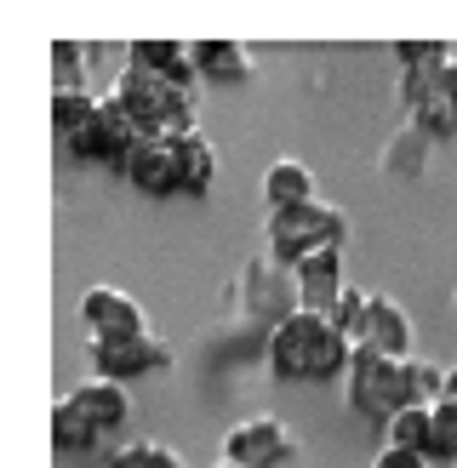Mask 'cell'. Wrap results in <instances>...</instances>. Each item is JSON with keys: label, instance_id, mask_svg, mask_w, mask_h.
<instances>
[{"label": "cell", "instance_id": "6da1fadb", "mask_svg": "<svg viewBox=\"0 0 457 468\" xmlns=\"http://www.w3.org/2000/svg\"><path fill=\"white\" fill-rule=\"evenodd\" d=\"M355 348L332 325V314H314V309H292L269 325L263 337V360L281 383H343L355 366Z\"/></svg>", "mask_w": 457, "mask_h": 468}, {"label": "cell", "instance_id": "7a4b0ae2", "mask_svg": "<svg viewBox=\"0 0 457 468\" xmlns=\"http://www.w3.org/2000/svg\"><path fill=\"white\" fill-rule=\"evenodd\" d=\"M109 98L126 109V121L137 126V137H189V132H200V98L195 91H177V86H166V80H154L149 69H121L109 86Z\"/></svg>", "mask_w": 457, "mask_h": 468}, {"label": "cell", "instance_id": "3957f363", "mask_svg": "<svg viewBox=\"0 0 457 468\" xmlns=\"http://www.w3.org/2000/svg\"><path fill=\"white\" fill-rule=\"evenodd\" d=\"M326 246H349V212L332 200H309V206H286V212H269L263 218V251L274 257L281 269H297L309 251H326Z\"/></svg>", "mask_w": 457, "mask_h": 468}, {"label": "cell", "instance_id": "277c9868", "mask_svg": "<svg viewBox=\"0 0 457 468\" xmlns=\"http://www.w3.org/2000/svg\"><path fill=\"white\" fill-rule=\"evenodd\" d=\"M400 114L418 126L429 144L457 137V63H429V69H400Z\"/></svg>", "mask_w": 457, "mask_h": 468}, {"label": "cell", "instance_id": "5b68a950", "mask_svg": "<svg viewBox=\"0 0 457 468\" xmlns=\"http://www.w3.org/2000/svg\"><path fill=\"white\" fill-rule=\"evenodd\" d=\"M343 406H349L360 423L388 429V417L406 411V360H388L377 348H355V366L343 378Z\"/></svg>", "mask_w": 457, "mask_h": 468}, {"label": "cell", "instance_id": "8992f818", "mask_svg": "<svg viewBox=\"0 0 457 468\" xmlns=\"http://www.w3.org/2000/svg\"><path fill=\"white\" fill-rule=\"evenodd\" d=\"M297 457H303L297 429L286 417H269V411L240 417V423L223 434V463H235V468H292Z\"/></svg>", "mask_w": 457, "mask_h": 468}, {"label": "cell", "instance_id": "52a82bcc", "mask_svg": "<svg viewBox=\"0 0 457 468\" xmlns=\"http://www.w3.org/2000/svg\"><path fill=\"white\" fill-rule=\"evenodd\" d=\"M86 366L91 378H109V383H143L172 371V343H160L154 332L143 337H86Z\"/></svg>", "mask_w": 457, "mask_h": 468}, {"label": "cell", "instance_id": "ba28073f", "mask_svg": "<svg viewBox=\"0 0 457 468\" xmlns=\"http://www.w3.org/2000/svg\"><path fill=\"white\" fill-rule=\"evenodd\" d=\"M75 314L86 325V337H143L149 332L143 303H137L132 292H121V286H86L80 303H75Z\"/></svg>", "mask_w": 457, "mask_h": 468}, {"label": "cell", "instance_id": "9c48e42d", "mask_svg": "<svg viewBox=\"0 0 457 468\" xmlns=\"http://www.w3.org/2000/svg\"><path fill=\"white\" fill-rule=\"evenodd\" d=\"M126 63H132V69H149L154 80H166V86H177V91H195V86H200L195 40H172V35L132 40V46H126Z\"/></svg>", "mask_w": 457, "mask_h": 468}, {"label": "cell", "instance_id": "30bf717a", "mask_svg": "<svg viewBox=\"0 0 457 468\" xmlns=\"http://www.w3.org/2000/svg\"><path fill=\"white\" fill-rule=\"evenodd\" d=\"M63 400L75 406L98 434H121L132 423V388L126 383H109V378H91V371H86L80 383L63 388Z\"/></svg>", "mask_w": 457, "mask_h": 468}, {"label": "cell", "instance_id": "8fae6325", "mask_svg": "<svg viewBox=\"0 0 457 468\" xmlns=\"http://www.w3.org/2000/svg\"><path fill=\"white\" fill-rule=\"evenodd\" d=\"M292 286H297V309H314V314H332V303L349 292V269H343V251H309L303 263L292 269Z\"/></svg>", "mask_w": 457, "mask_h": 468}, {"label": "cell", "instance_id": "7c38bea8", "mask_svg": "<svg viewBox=\"0 0 457 468\" xmlns=\"http://www.w3.org/2000/svg\"><path fill=\"white\" fill-rule=\"evenodd\" d=\"M360 348H377V355H388V360H411V355H418V325H411V314L400 309V297L372 292V314H366Z\"/></svg>", "mask_w": 457, "mask_h": 468}, {"label": "cell", "instance_id": "4fadbf2b", "mask_svg": "<svg viewBox=\"0 0 457 468\" xmlns=\"http://www.w3.org/2000/svg\"><path fill=\"white\" fill-rule=\"evenodd\" d=\"M126 183L143 200H177L183 183H177V154H172V137H149V144H137L132 166H126Z\"/></svg>", "mask_w": 457, "mask_h": 468}, {"label": "cell", "instance_id": "5bb4252c", "mask_svg": "<svg viewBox=\"0 0 457 468\" xmlns=\"http://www.w3.org/2000/svg\"><path fill=\"white\" fill-rule=\"evenodd\" d=\"M195 69L206 86H246L258 69H251V46L228 40V35H200L195 40Z\"/></svg>", "mask_w": 457, "mask_h": 468}, {"label": "cell", "instance_id": "9a60e30c", "mask_svg": "<svg viewBox=\"0 0 457 468\" xmlns=\"http://www.w3.org/2000/svg\"><path fill=\"white\" fill-rule=\"evenodd\" d=\"M172 154H177V183L189 200H206L218 189V144L206 132H189V137H172Z\"/></svg>", "mask_w": 457, "mask_h": 468}, {"label": "cell", "instance_id": "2e32d148", "mask_svg": "<svg viewBox=\"0 0 457 468\" xmlns=\"http://www.w3.org/2000/svg\"><path fill=\"white\" fill-rule=\"evenodd\" d=\"M309 200H320V195H314V172H309V160H297V154L269 160V166H263V206H269V212H286V206H309Z\"/></svg>", "mask_w": 457, "mask_h": 468}, {"label": "cell", "instance_id": "e0dca14e", "mask_svg": "<svg viewBox=\"0 0 457 468\" xmlns=\"http://www.w3.org/2000/svg\"><path fill=\"white\" fill-rule=\"evenodd\" d=\"M429 137L411 126V121H400L395 132L383 137V149H377V166L388 172V177H400V183H411V177H423L429 172Z\"/></svg>", "mask_w": 457, "mask_h": 468}, {"label": "cell", "instance_id": "ac0fdd59", "mask_svg": "<svg viewBox=\"0 0 457 468\" xmlns=\"http://www.w3.org/2000/svg\"><path fill=\"white\" fill-rule=\"evenodd\" d=\"M98 446H103V434L58 394V400H52V452L58 457H98Z\"/></svg>", "mask_w": 457, "mask_h": 468}, {"label": "cell", "instance_id": "d6986e66", "mask_svg": "<svg viewBox=\"0 0 457 468\" xmlns=\"http://www.w3.org/2000/svg\"><path fill=\"white\" fill-rule=\"evenodd\" d=\"M98 103H103V91H91V86H63V91H52V132L58 137L86 132L91 121H98Z\"/></svg>", "mask_w": 457, "mask_h": 468}, {"label": "cell", "instance_id": "ffe728a7", "mask_svg": "<svg viewBox=\"0 0 457 468\" xmlns=\"http://www.w3.org/2000/svg\"><path fill=\"white\" fill-rule=\"evenodd\" d=\"M383 446H400V452L429 457V446H434V406L395 411V417H388V429H383Z\"/></svg>", "mask_w": 457, "mask_h": 468}, {"label": "cell", "instance_id": "44dd1931", "mask_svg": "<svg viewBox=\"0 0 457 468\" xmlns=\"http://www.w3.org/2000/svg\"><path fill=\"white\" fill-rule=\"evenodd\" d=\"M46 63H52V91H63V86H86V40H52Z\"/></svg>", "mask_w": 457, "mask_h": 468}, {"label": "cell", "instance_id": "7402d4cb", "mask_svg": "<svg viewBox=\"0 0 457 468\" xmlns=\"http://www.w3.org/2000/svg\"><path fill=\"white\" fill-rule=\"evenodd\" d=\"M434 468H457V400L434 406V446H429Z\"/></svg>", "mask_w": 457, "mask_h": 468}, {"label": "cell", "instance_id": "603a6c76", "mask_svg": "<svg viewBox=\"0 0 457 468\" xmlns=\"http://www.w3.org/2000/svg\"><path fill=\"white\" fill-rule=\"evenodd\" d=\"M366 314H372V292H360V286H349L337 303H332V325L349 343H360V332H366Z\"/></svg>", "mask_w": 457, "mask_h": 468}, {"label": "cell", "instance_id": "cb8c5ba5", "mask_svg": "<svg viewBox=\"0 0 457 468\" xmlns=\"http://www.w3.org/2000/svg\"><path fill=\"white\" fill-rule=\"evenodd\" d=\"M395 63H400V69L452 63V40H395Z\"/></svg>", "mask_w": 457, "mask_h": 468}, {"label": "cell", "instance_id": "d4e9b609", "mask_svg": "<svg viewBox=\"0 0 457 468\" xmlns=\"http://www.w3.org/2000/svg\"><path fill=\"white\" fill-rule=\"evenodd\" d=\"M149 457H154V440H126V446L103 452V468H149Z\"/></svg>", "mask_w": 457, "mask_h": 468}, {"label": "cell", "instance_id": "484cf974", "mask_svg": "<svg viewBox=\"0 0 457 468\" xmlns=\"http://www.w3.org/2000/svg\"><path fill=\"white\" fill-rule=\"evenodd\" d=\"M372 468H434L429 457H418V452H400V446H383L377 457H372Z\"/></svg>", "mask_w": 457, "mask_h": 468}, {"label": "cell", "instance_id": "4316f807", "mask_svg": "<svg viewBox=\"0 0 457 468\" xmlns=\"http://www.w3.org/2000/svg\"><path fill=\"white\" fill-rule=\"evenodd\" d=\"M149 468H189V463H183V452H172V446H160V440H154V457H149Z\"/></svg>", "mask_w": 457, "mask_h": 468}, {"label": "cell", "instance_id": "83f0119b", "mask_svg": "<svg viewBox=\"0 0 457 468\" xmlns=\"http://www.w3.org/2000/svg\"><path fill=\"white\" fill-rule=\"evenodd\" d=\"M446 400H457V366H446Z\"/></svg>", "mask_w": 457, "mask_h": 468}, {"label": "cell", "instance_id": "f1b7e54d", "mask_svg": "<svg viewBox=\"0 0 457 468\" xmlns=\"http://www.w3.org/2000/svg\"><path fill=\"white\" fill-rule=\"evenodd\" d=\"M452 320H457V286H452Z\"/></svg>", "mask_w": 457, "mask_h": 468}, {"label": "cell", "instance_id": "f546056e", "mask_svg": "<svg viewBox=\"0 0 457 468\" xmlns=\"http://www.w3.org/2000/svg\"><path fill=\"white\" fill-rule=\"evenodd\" d=\"M452 63H457V40H452Z\"/></svg>", "mask_w": 457, "mask_h": 468}, {"label": "cell", "instance_id": "4dcf8cb0", "mask_svg": "<svg viewBox=\"0 0 457 468\" xmlns=\"http://www.w3.org/2000/svg\"><path fill=\"white\" fill-rule=\"evenodd\" d=\"M218 468H235V463H223V457H218Z\"/></svg>", "mask_w": 457, "mask_h": 468}]
</instances>
